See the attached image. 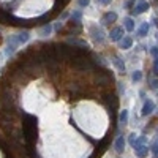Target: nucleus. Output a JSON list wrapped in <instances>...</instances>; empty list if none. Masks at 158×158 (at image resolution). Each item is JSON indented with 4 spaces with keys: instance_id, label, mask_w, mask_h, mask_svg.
Segmentation results:
<instances>
[{
    "instance_id": "1",
    "label": "nucleus",
    "mask_w": 158,
    "mask_h": 158,
    "mask_svg": "<svg viewBox=\"0 0 158 158\" xmlns=\"http://www.w3.org/2000/svg\"><path fill=\"white\" fill-rule=\"evenodd\" d=\"M149 2H139L137 3L136 6H134V8L131 10V14L133 16H139V14H142L144 11H147V10H149Z\"/></svg>"
},
{
    "instance_id": "2",
    "label": "nucleus",
    "mask_w": 158,
    "mask_h": 158,
    "mask_svg": "<svg viewBox=\"0 0 158 158\" xmlns=\"http://www.w3.org/2000/svg\"><path fill=\"white\" fill-rule=\"evenodd\" d=\"M122 36H123V29L122 27H114V29L111 30V35H109L111 41H120Z\"/></svg>"
},
{
    "instance_id": "3",
    "label": "nucleus",
    "mask_w": 158,
    "mask_h": 158,
    "mask_svg": "<svg viewBox=\"0 0 158 158\" xmlns=\"http://www.w3.org/2000/svg\"><path fill=\"white\" fill-rule=\"evenodd\" d=\"M117 21V13H114V11H107L103 14V19H101V22L105 25H109V24H112V22H116Z\"/></svg>"
},
{
    "instance_id": "4",
    "label": "nucleus",
    "mask_w": 158,
    "mask_h": 158,
    "mask_svg": "<svg viewBox=\"0 0 158 158\" xmlns=\"http://www.w3.org/2000/svg\"><path fill=\"white\" fill-rule=\"evenodd\" d=\"M134 152H136V157L144 158V157L149 155V147H146V146H136V147H134Z\"/></svg>"
},
{
    "instance_id": "5",
    "label": "nucleus",
    "mask_w": 158,
    "mask_h": 158,
    "mask_svg": "<svg viewBox=\"0 0 158 158\" xmlns=\"http://www.w3.org/2000/svg\"><path fill=\"white\" fill-rule=\"evenodd\" d=\"M153 109H155L153 101H146V103H144V106H142V116H149V114H152Z\"/></svg>"
},
{
    "instance_id": "6",
    "label": "nucleus",
    "mask_w": 158,
    "mask_h": 158,
    "mask_svg": "<svg viewBox=\"0 0 158 158\" xmlns=\"http://www.w3.org/2000/svg\"><path fill=\"white\" fill-rule=\"evenodd\" d=\"M90 32L93 33V38H95L96 41H100V43L103 41V30L101 29H98L96 25H93L92 29H90Z\"/></svg>"
},
{
    "instance_id": "7",
    "label": "nucleus",
    "mask_w": 158,
    "mask_h": 158,
    "mask_svg": "<svg viewBox=\"0 0 158 158\" xmlns=\"http://www.w3.org/2000/svg\"><path fill=\"white\" fill-rule=\"evenodd\" d=\"M133 46V40L130 38V36H125V38L120 41V48L122 49H130Z\"/></svg>"
},
{
    "instance_id": "8",
    "label": "nucleus",
    "mask_w": 158,
    "mask_h": 158,
    "mask_svg": "<svg viewBox=\"0 0 158 158\" xmlns=\"http://www.w3.org/2000/svg\"><path fill=\"white\" fill-rule=\"evenodd\" d=\"M123 27H125L128 32H133V30H134V21L131 18H125V19H123Z\"/></svg>"
},
{
    "instance_id": "9",
    "label": "nucleus",
    "mask_w": 158,
    "mask_h": 158,
    "mask_svg": "<svg viewBox=\"0 0 158 158\" xmlns=\"http://www.w3.org/2000/svg\"><path fill=\"white\" fill-rule=\"evenodd\" d=\"M51 32H52V25L51 24H44L41 29H40V35L41 36H48Z\"/></svg>"
},
{
    "instance_id": "10",
    "label": "nucleus",
    "mask_w": 158,
    "mask_h": 158,
    "mask_svg": "<svg viewBox=\"0 0 158 158\" xmlns=\"http://www.w3.org/2000/svg\"><path fill=\"white\" fill-rule=\"evenodd\" d=\"M123 147H125V139H123V136H119L116 141V150L117 152H122Z\"/></svg>"
},
{
    "instance_id": "11",
    "label": "nucleus",
    "mask_w": 158,
    "mask_h": 158,
    "mask_svg": "<svg viewBox=\"0 0 158 158\" xmlns=\"http://www.w3.org/2000/svg\"><path fill=\"white\" fill-rule=\"evenodd\" d=\"M147 32H149V22H144V24L141 25V29L137 30V35H139V36H146Z\"/></svg>"
},
{
    "instance_id": "12",
    "label": "nucleus",
    "mask_w": 158,
    "mask_h": 158,
    "mask_svg": "<svg viewBox=\"0 0 158 158\" xmlns=\"http://www.w3.org/2000/svg\"><path fill=\"white\" fill-rule=\"evenodd\" d=\"M114 65H116V66H117V68H119L122 73L125 71V65H123V62L119 59V57H116V59H114Z\"/></svg>"
},
{
    "instance_id": "13",
    "label": "nucleus",
    "mask_w": 158,
    "mask_h": 158,
    "mask_svg": "<svg viewBox=\"0 0 158 158\" xmlns=\"http://www.w3.org/2000/svg\"><path fill=\"white\" fill-rule=\"evenodd\" d=\"M119 119H120V122H122L123 125H125V123L128 122V111H125V109H123V111H122V114H120V117H119Z\"/></svg>"
},
{
    "instance_id": "14",
    "label": "nucleus",
    "mask_w": 158,
    "mask_h": 158,
    "mask_svg": "<svg viewBox=\"0 0 158 158\" xmlns=\"http://www.w3.org/2000/svg\"><path fill=\"white\" fill-rule=\"evenodd\" d=\"M81 16H82V13L81 11H75L71 14V21H75V22H81Z\"/></svg>"
},
{
    "instance_id": "15",
    "label": "nucleus",
    "mask_w": 158,
    "mask_h": 158,
    "mask_svg": "<svg viewBox=\"0 0 158 158\" xmlns=\"http://www.w3.org/2000/svg\"><path fill=\"white\" fill-rule=\"evenodd\" d=\"M141 79H142L141 71H134V73H133V81H134V82H137V81H141Z\"/></svg>"
},
{
    "instance_id": "16",
    "label": "nucleus",
    "mask_w": 158,
    "mask_h": 158,
    "mask_svg": "<svg viewBox=\"0 0 158 158\" xmlns=\"http://www.w3.org/2000/svg\"><path fill=\"white\" fill-rule=\"evenodd\" d=\"M78 3H79V6H89L90 0H78Z\"/></svg>"
},
{
    "instance_id": "17",
    "label": "nucleus",
    "mask_w": 158,
    "mask_h": 158,
    "mask_svg": "<svg viewBox=\"0 0 158 158\" xmlns=\"http://www.w3.org/2000/svg\"><path fill=\"white\" fill-rule=\"evenodd\" d=\"M150 54H152V55H155V57H158V46H153V48L150 49Z\"/></svg>"
},
{
    "instance_id": "18",
    "label": "nucleus",
    "mask_w": 158,
    "mask_h": 158,
    "mask_svg": "<svg viewBox=\"0 0 158 158\" xmlns=\"http://www.w3.org/2000/svg\"><path fill=\"white\" fill-rule=\"evenodd\" d=\"M100 3H101V5H109L111 3V0H98Z\"/></svg>"
},
{
    "instance_id": "19",
    "label": "nucleus",
    "mask_w": 158,
    "mask_h": 158,
    "mask_svg": "<svg viewBox=\"0 0 158 158\" xmlns=\"http://www.w3.org/2000/svg\"><path fill=\"white\" fill-rule=\"evenodd\" d=\"M155 75H158V57L155 59Z\"/></svg>"
},
{
    "instance_id": "20",
    "label": "nucleus",
    "mask_w": 158,
    "mask_h": 158,
    "mask_svg": "<svg viewBox=\"0 0 158 158\" xmlns=\"http://www.w3.org/2000/svg\"><path fill=\"white\" fill-rule=\"evenodd\" d=\"M153 22H155V25L158 27V18H153Z\"/></svg>"
},
{
    "instance_id": "21",
    "label": "nucleus",
    "mask_w": 158,
    "mask_h": 158,
    "mask_svg": "<svg viewBox=\"0 0 158 158\" xmlns=\"http://www.w3.org/2000/svg\"><path fill=\"white\" fill-rule=\"evenodd\" d=\"M157 38H158V33H157Z\"/></svg>"
}]
</instances>
